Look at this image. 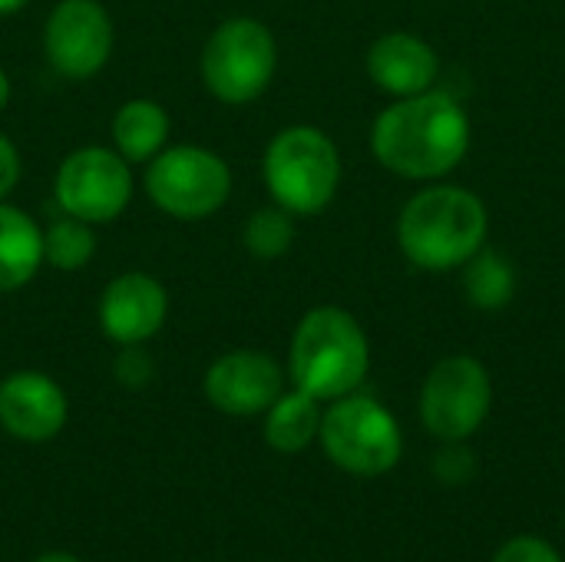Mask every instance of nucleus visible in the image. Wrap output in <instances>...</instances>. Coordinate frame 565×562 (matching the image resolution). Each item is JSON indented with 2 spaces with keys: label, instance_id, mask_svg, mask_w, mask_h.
I'll use <instances>...</instances> for the list:
<instances>
[{
  "label": "nucleus",
  "instance_id": "f03ea898",
  "mask_svg": "<svg viewBox=\"0 0 565 562\" xmlns=\"http://www.w3.org/2000/svg\"><path fill=\"white\" fill-rule=\"evenodd\" d=\"M490 215L477 192L463 185H434L417 192L397 222V242L407 262L427 272L467 265L487 242Z\"/></svg>",
  "mask_w": 565,
  "mask_h": 562
},
{
  "label": "nucleus",
  "instance_id": "f257e3e1",
  "mask_svg": "<svg viewBox=\"0 0 565 562\" xmlns=\"http://www.w3.org/2000/svg\"><path fill=\"white\" fill-rule=\"evenodd\" d=\"M371 149L384 169L404 179H440L470 149L467 109L444 89L401 96L374 119Z\"/></svg>",
  "mask_w": 565,
  "mask_h": 562
},
{
  "label": "nucleus",
  "instance_id": "aec40b11",
  "mask_svg": "<svg viewBox=\"0 0 565 562\" xmlns=\"http://www.w3.org/2000/svg\"><path fill=\"white\" fill-rule=\"evenodd\" d=\"M242 242L245 248L268 262V258H281L291 242H295V215L285 212L281 205H268V209H255L242 229Z\"/></svg>",
  "mask_w": 565,
  "mask_h": 562
},
{
  "label": "nucleus",
  "instance_id": "6ab92c4d",
  "mask_svg": "<svg viewBox=\"0 0 565 562\" xmlns=\"http://www.w3.org/2000/svg\"><path fill=\"white\" fill-rule=\"evenodd\" d=\"M96 255V235L89 222H79L73 215L53 219L43 229V265H53L56 272H83Z\"/></svg>",
  "mask_w": 565,
  "mask_h": 562
},
{
  "label": "nucleus",
  "instance_id": "412c9836",
  "mask_svg": "<svg viewBox=\"0 0 565 562\" xmlns=\"http://www.w3.org/2000/svg\"><path fill=\"white\" fill-rule=\"evenodd\" d=\"M430 470L440 484L447 487H463L477 477V457L473 450L467 447V441H454V444H444L434 460H430Z\"/></svg>",
  "mask_w": 565,
  "mask_h": 562
},
{
  "label": "nucleus",
  "instance_id": "393cba45",
  "mask_svg": "<svg viewBox=\"0 0 565 562\" xmlns=\"http://www.w3.org/2000/svg\"><path fill=\"white\" fill-rule=\"evenodd\" d=\"M7 103H10V76H7V70L0 66V113L7 109Z\"/></svg>",
  "mask_w": 565,
  "mask_h": 562
},
{
  "label": "nucleus",
  "instance_id": "4be33fe9",
  "mask_svg": "<svg viewBox=\"0 0 565 562\" xmlns=\"http://www.w3.org/2000/svg\"><path fill=\"white\" fill-rule=\"evenodd\" d=\"M490 562H565L563 553L543 540V537H533V533H523V537H513L507 540Z\"/></svg>",
  "mask_w": 565,
  "mask_h": 562
},
{
  "label": "nucleus",
  "instance_id": "9d476101",
  "mask_svg": "<svg viewBox=\"0 0 565 562\" xmlns=\"http://www.w3.org/2000/svg\"><path fill=\"white\" fill-rule=\"evenodd\" d=\"M113 17L99 0H60L43 23V56L63 79H93L113 56Z\"/></svg>",
  "mask_w": 565,
  "mask_h": 562
},
{
  "label": "nucleus",
  "instance_id": "4468645a",
  "mask_svg": "<svg viewBox=\"0 0 565 562\" xmlns=\"http://www.w3.org/2000/svg\"><path fill=\"white\" fill-rule=\"evenodd\" d=\"M367 73L371 79L391 93V96H417L434 89V79L440 73V60L437 50L404 30L384 33L371 43L367 50Z\"/></svg>",
  "mask_w": 565,
  "mask_h": 562
},
{
  "label": "nucleus",
  "instance_id": "ddd939ff",
  "mask_svg": "<svg viewBox=\"0 0 565 562\" xmlns=\"http://www.w3.org/2000/svg\"><path fill=\"white\" fill-rule=\"evenodd\" d=\"M66 424L63 388L40 371H13L0 381V427L26 444L56 437Z\"/></svg>",
  "mask_w": 565,
  "mask_h": 562
},
{
  "label": "nucleus",
  "instance_id": "b1692460",
  "mask_svg": "<svg viewBox=\"0 0 565 562\" xmlns=\"http://www.w3.org/2000/svg\"><path fill=\"white\" fill-rule=\"evenodd\" d=\"M23 176V159H20V149L13 146L10 136L0 132V202H7V195L17 189Z\"/></svg>",
  "mask_w": 565,
  "mask_h": 562
},
{
  "label": "nucleus",
  "instance_id": "bb28decb",
  "mask_svg": "<svg viewBox=\"0 0 565 562\" xmlns=\"http://www.w3.org/2000/svg\"><path fill=\"white\" fill-rule=\"evenodd\" d=\"M36 562H79L76 556H70V553H46V556H40Z\"/></svg>",
  "mask_w": 565,
  "mask_h": 562
},
{
  "label": "nucleus",
  "instance_id": "7ed1b4c3",
  "mask_svg": "<svg viewBox=\"0 0 565 562\" xmlns=\"http://www.w3.org/2000/svg\"><path fill=\"white\" fill-rule=\"evenodd\" d=\"M367 368L371 344L351 311L321 305L298 321L288 351V371L298 391L318 401H338L364 384Z\"/></svg>",
  "mask_w": 565,
  "mask_h": 562
},
{
  "label": "nucleus",
  "instance_id": "a878e982",
  "mask_svg": "<svg viewBox=\"0 0 565 562\" xmlns=\"http://www.w3.org/2000/svg\"><path fill=\"white\" fill-rule=\"evenodd\" d=\"M30 0H0V17H10V13H17V10H23Z\"/></svg>",
  "mask_w": 565,
  "mask_h": 562
},
{
  "label": "nucleus",
  "instance_id": "0eeeda50",
  "mask_svg": "<svg viewBox=\"0 0 565 562\" xmlns=\"http://www.w3.org/2000/svg\"><path fill=\"white\" fill-rule=\"evenodd\" d=\"M146 195L169 219L202 222L228 202L232 169L205 146H166L146 162Z\"/></svg>",
  "mask_w": 565,
  "mask_h": 562
},
{
  "label": "nucleus",
  "instance_id": "6e6552de",
  "mask_svg": "<svg viewBox=\"0 0 565 562\" xmlns=\"http://www.w3.org/2000/svg\"><path fill=\"white\" fill-rule=\"evenodd\" d=\"M493 407L490 371L470 354L437 361L420 388V421L440 444L470 441Z\"/></svg>",
  "mask_w": 565,
  "mask_h": 562
},
{
  "label": "nucleus",
  "instance_id": "a211bd4d",
  "mask_svg": "<svg viewBox=\"0 0 565 562\" xmlns=\"http://www.w3.org/2000/svg\"><path fill=\"white\" fill-rule=\"evenodd\" d=\"M463 288H467V298L483 308V311H497L503 305H510L513 291H516V272L513 265L493 252V248H480L470 262H467V272H463Z\"/></svg>",
  "mask_w": 565,
  "mask_h": 562
},
{
  "label": "nucleus",
  "instance_id": "39448f33",
  "mask_svg": "<svg viewBox=\"0 0 565 562\" xmlns=\"http://www.w3.org/2000/svg\"><path fill=\"white\" fill-rule=\"evenodd\" d=\"M278 70L275 33L255 17L222 20L202 46L199 73L205 89L225 106H245L258 99Z\"/></svg>",
  "mask_w": 565,
  "mask_h": 562
},
{
  "label": "nucleus",
  "instance_id": "f8f14e48",
  "mask_svg": "<svg viewBox=\"0 0 565 562\" xmlns=\"http://www.w3.org/2000/svg\"><path fill=\"white\" fill-rule=\"evenodd\" d=\"M169 315L166 285L149 272H122L116 275L96 305L99 328L116 344H146L156 338Z\"/></svg>",
  "mask_w": 565,
  "mask_h": 562
},
{
  "label": "nucleus",
  "instance_id": "dca6fc26",
  "mask_svg": "<svg viewBox=\"0 0 565 562\" xmlns=\"http://www.w3.org/2000/svg\"><path fill=\"white\" fill-rule=\"evenodd\" d=\"M169 132H172V123H169L166 106L149 96L126 99L113 116V146L129 166L149 162L152 156H159L169 142Z\"/></svg>",
  "mask_w": 565,
  "mask_h": 562
},
{
  "label": "nucleus",
  "instance_id": "423d86ee",
  "mask_svg": "<svg viewBox=\"0 0 565 562\" xmlns=\"http://www.w3.org/2000/svg\"><path fill=\"white\" fill-rule=\"evenodd\" d=\"M318 441L334 467L354 477H384L401 464L404 434L397 417L367 394H344L321 414Z\"/></svg>",
  "mask_w": 565,
  "mask_h": 562
},
{
  "label": "nucleus",
  "instance_id": "f3484780",
  "mask_svg": "<svg viewBox=\"0 0 565 562\" xmlns=\"http://www.w3.org/2000/svg\"><path fill=\"white\" fill-rule=\"evenodd\" d=\"M321 401L305 391H281V397L265 411V441L278 454H301L318 441Z\"/></svg>",
  "mask_w": 565,
  "mask_h": 562
},
{
  "label": "nucleus",
  "instance_id": "5701e85b",
  "mask_svg": "<svg viewBox=\"0 0 565 562\" xmlns=\"http://www.w3.org/2000/svg\"><path fill=\"white\" fill-rule=\"evenodd\" d=\"M113 371H116V381L122 388L139 391V388H146L152 381V358H149V351L142 344H122Z\"/></svg>",
  "mask_w": 565,
  "mask_h": 562
},
{
  "label": "nucleus",
  "instance_id": "9b49d317",
  "mask_svg": "<svg viewBox=\"0 0 565 562\" xmlns=\"http://www.w3.org/2000/svg\"><path fill=\"white\" fill-rule=\"evenodd\" d=\"M202 391L212 407L232 417L265 414L285 391V374L275 358L265 351H228L222 354L202 381Z\"/></svg>",
  "mask_w": 565,
  "mask_h": 562
},
{
  "label": "nucleus",
  "instance_id": "20e7f679",
  "mask_svg": "<svg viewBox=\"0 0 565 562\" xmlns=\"http://www.w3.org/2000/svg\"><path fill=\"white\" fill-rule=\"evenodd\" d=\"M262 176L275 205L291 215H318L338 192L341 152L324 129L288 126L268 142Z\"/></svg>",
  "mask_w": 565,
  "mask_h": 562
},
{
  "label": "nucleus",
  "instance_id": "2eb2a0df",
  "mask_svg": "<svg viewBox=\"0 0 565 562\" xmlns=\"http://www.w3.org/2000/svg\"><path fill=\"white\" fill-rule=\"evenodd\" d=\"M43 265V229L17 205L0 202V295L26 288Z\"/></svg>",
  "mask_w": 565,
  "mask_h": 562
},
{
  "label": "nucleus",
  "instance_id": "1a4fd4ad",
  "mask_svg": "<svg viewBox=\"0 0 565 562\" xmlns=\"http://www.w3.org/2000/svg\"><path fill=\"white\" fill-rule=\"evenodd\" d=\"M53 195L63 215L89 225L113 222L132 202V166L106 146L73 149L56 169Z\"/></svg>",
  "mask_w": 565,
  "mask_h": 562
}]
</instances>
